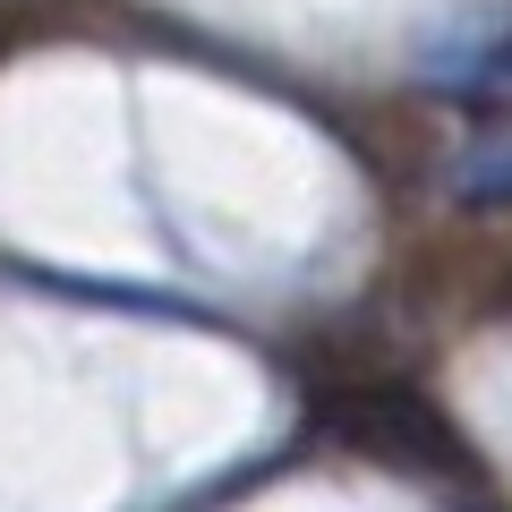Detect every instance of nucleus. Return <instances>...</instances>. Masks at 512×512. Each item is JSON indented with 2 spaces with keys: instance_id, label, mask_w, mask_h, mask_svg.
Listing matches in <instances>:
<instances>
[{
  "instance_id": "obj_2",
  "label": "nucleus",
  "mask_w": 512,
  "mask_h": 512,
  "mask_svg": "<svg viewBox=\"0 0 512 512\" xmlns=\"http://www.w3.org/2000/svg\"><path fill=\"white\" fill-rule=\"evenodd\" d=\"M444 197H453L461 214H512V128H495V137H478L470 154H453Z\"/></svg>"
},
{
  "instance_id": "obj_1",
  "label": "nucleus",
  "mask_w": 512,
  "mask_h": 512,
  "mask_svg": "<svg viewBox=\"0 0 512 512\" xmlns=\"http://www.w3.org/2000/svg\"><path fill=\"white\" fill-rule=\"evenodd\" d=\"M419 86L436 94V103L478 111V120L504 128L512 120V0L453 9V18L419 43Z\"/></svg>"
}]
</instances>
